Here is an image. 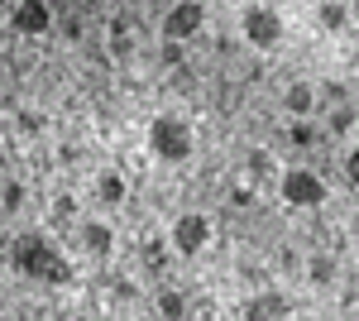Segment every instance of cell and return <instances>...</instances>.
<instances>
[{
  "label": "cell",
  "mask_w": 359,
  "mask_h": 321,
  "mask_svg": "<svg viewBox=\"0 0 359 321\" xmlns=\"http://www.w3.org/2000/svg\"><path fill=\"white\" fill-rule=\"evenodd\" d=\"M10 264L20 278H39V283H72V264H67V254L57 249L48 235H39V230H25V235H15L10 244Z\"/></svg>",
  "instance_id": "obj_1"
},
{
  "label": "cell",
  "mask_w": 359,
  "mask_h": 321,
  "mask_svg": "<svg viewBox=\"0 0 359 321\" xmlns=\"http://www.w3.org/2000/svg\"><path fill=\"white\" fill-rule=\"evenodd\" d=\"M192 149H196V134L182 115H158L149 125V154L158 163H187Z\"/></svg>",
  "instance_id": "obj_2"
},
{
  "label": "cell",
  "mask_w": 359,
  "mask_h": 321,
  "mask_svg": "<svg viewBox=\"0 0 359 321\" xmlns=\"http://www.w3.org/2000/svg\"><path fill=\"white\" fill-rule=\"evenodd\" d=\"M240 34H245L249 48H278L283 44V15L269 10V5H245V15H240Z\"/></svg>",
  "instance_id": "obj_3"
},
{
  "label": "cell",
  "mask_w": 359,
  "mask_h": 321,
  "mask_svg": "<svg viewBox=\"0 0 359 321\" xmlns=\"http://www.w3.org/2000/svg\"><path fill=\"white\" fill-rule=\"evenodd\" d=\"M278 192H283V202L297 207V211H311V207L326 202V183H321L311 168H287V173L278 178Z\"/></svg>",
  "instance_id": "obj_4"
},
{
  "label": "cell",
  "mask_w": 359,
  "mask_h": 321,
  "mask_svg": "<svg viewBox=\"0 0 359 321\" xmlns=\"http://www.w3.org/2000/svg\"><path fill=\"white\" fill-rule=\"evenodd\" d=\"M201 29H206V5H201V0H177V5L163 15L158 34H163L168 44H187V39H196Z\"/></svg>",
  "instance_id": "obj_5"
},
{
  "label": "cell",
  "mask_w": 359,
  "mask_h": 321,
  "mask_svg": "<svg viewBox=\"0 0 359 321\" xmlns=\"http://www.w3.org/2000/svg\"><path fill=\"white\" fill-rule=\"evenodd\" d=\"M206 244H211V221H206L201 211H182L177 221H172V249H177V254L192 259V254H201Z\"/></svg>",
  "instance_id": "obj_6"
},
{
  "label": "cell",
  "mask_w": 359,
  "mask_h": 321,
  "mask_svg": "<svg viewBox=\"0 0 359 321\" xmlns=\"http://www.w3.org/2000/svg\"><path fill=\"white\" fill-rule=\"evenodd\" d=\"M10 29H15V34H25V39L48 34V29H53V10H48V0H20V5H15V15H10Z\"/></svg>",
  "instance_id": "obj_7"
},
{
  "label": "cell",
  "mask_w": 359,
  "mask_h": 321,
  "mask_svg": "<svg viewBox=\"0 0 359 321\" xmlns=\"http://www.w3.org/2000/svg\"><path fill=\"white\" fill-rule=\"evenodd\" d=\"M249 321H264V317H292V302L283 293H259V297H249L245 307H240Z\"/></svg>",
  "instance_id": "obj_8"
},
{
  "label": "cell",
  "mask_w": 359,
  "mask_h": 321,
  "mask_svg": "<svg viewBox=\"0 0 359 321\" xmlns=\"http://www.w3.org/2000/svg\"><path fill=\"white\" fill-rule=\"evenodd\" d=\"M283 110H292L297 120L311 115V110H316V86H311V81H292V86L283 91Z\"/></svg>",
  "instance_id": "obj_9"
},
{
  "label": "cell",
  "mask_w": 359,
  "mask_h": 321,
  "mask_svg": "<svg viewBox=\"0 0 359 321\" xmlns=\"http://www.w3.org/2000/svg\"><path fill=\"white\" fill-rule=\"evenodd\" d=\"M82 244L91 249V254H101V259H106V254L115 249V230L106 225V221H82Z\"/></svg>",
  "instance_id": "obj_10"
},
{
  "label": "cell",
  "mask_w": 359,
  "mask_h": 321,
  "mask_svg": "<svg viewBox=\"0 0 359 321\" xmlns=\"http://www.w3.org/2000/svg\"><path fill=\"white\" fill-rule=\"evenodd\" d=\"M316 25L326 29V34H345V25H350V5H345V0H321V5H316Z\"/></svg>",
  "instance_id": "obj_11"
},
{
  "label": "cell",
  "mask_w": 359,
  "mask_h": 321,
  "mask_svg": "<svg viewBox=\"0 0 359 321\" xmlns=\"http://www.w3.org/2000/svg\"><path fill=\"white\" fill-rule=\"evenodd\" d=\"M125 192H130V183H125L120 173H101V178H96V197H101L106 207H120V202H125Z\"/></svg>",
  "instance_id": "obj_12"
},
{
  "label": "cell",
  "mask_w": 359,
  "mask_h": 321,
  "mask_svg": "<svg viewBox=\"0 0 359 321\" xmlns=\"http://www.w3.org/2000/svg\"><path fill=\"white\" fill-rule=\"evenodd\" d=\"M306 273H311L316 288H331L335 283V259L331 254H311V259H306Z\"/></svg>",
  "instance_id": "obj_13"
},
{
  "label": "cell",
  "mask_w": 359,
  "mask_h": 321,
  "mask_svg": "<svg viewBox=\"0 0 359 321\" xmlns=\"http://www.w3.org/2000/svg\"><path fill=\"white\" fill-rule=\"evenodd\" d=\"M355 120H359V110L350 106V96H345V101H335V110H331V134L355 130Z\"/></svg>",
  "instance_id": "obj_14"
},
{
  "label": "cell",
  "mask_w": 359,
  "mask_h": 321,
  "mask_svg": "<svg viewBox=\"0 0 359 321\" xmlns=\"http://www.w3.org/2000/svg\"><path fill=\"white\" fill-rule=\"evenodd\" d=\"M158 312L177 321V317H187L192 307H187V297H182V293H158Z\"/></svg>",
  "instance_id": "obj_15"
},
{
  "label": "cell",
  "mask_w": 359,
  "mask_h": 321,
  "mask_svg": "<svg viewBox=\"0 0 359 321\" xmlns=\"http://www.w3.org/2000/svg\"><path fill=\"white\" fill-rule=\"evenodd\" d=\"M0 207H5V211H20V207H25V188H20V183H5V188H0Z\"/></svg>",
  "instance_id": "obj_16"
},
{
  "label": "cell",
  "mask_w": 359,
  "mask_h": 321,
  "mask_svg": "<svg viewBox=\"0 0 359 321\" xmlns=\"http://www.w3.org/2000/svg\"><path fill=\"white\" fill-rule=\"evenodd\" d=\"M292 144H316V130L306 125V115L297 120V125H292Z\"/></svg>",
  "instance_id": "obj_17"
},
{
  "label": "cell",
  "mask_w": 359,
  "mask_h": 321,
  "mask_svg": "<svg viewBox=\"0 0 359 321\" xmlns=\"http://www.w3.org/2000/svg\"><path fill=\"white\" fill-rule=\"evenodd\" d=\"M345 178H350V188H359V149L345 154Z\"/></svg>",
  "instance_id": "obj_18"
},
{
  "label": "cell",
  "mask_w": 359,
  "mask_h": 321,
  "mask_svg": "<svg viewBox=\"0 0 359 321\" xmlns=\"http://www.w3.org/2000/svg\"><path fill=\"white\" fill-rule=\"evenodd\" d=\"M72 211H77V202H72V197H57V207H53V216H57V221H67Z\"/></svg>",
  "instance_id": "obj_19"
},
{
  "label": "cell",
  "mask_w": 359,
  "mask_h": 321,
  "mask_svg": "<svg viewBox=\"0 0 359 321\" xmlns=\"http://www.w3.org/2000/svg\"><path fill=\"white\" fill-rule=\"evenodd\" d=\"M249 168L254 173H269V154H249Z\"/></svg>",
  "instance_id": "obj_20"
},
{
  "label": "cell",
  "mask_w": 359,
  "mask_h": 321,
  "mask_svg": "<svg viewBox=\"0 0 359 321\" xmlns=\"http://www.w3.org/2000/svg\"><path fill=\"white\" fill-rule=\"evenodd\" d=\"M355 288H359V268H355Z\"/></svg>",
  "instance_id": "obj_21"
}]
</instances>
